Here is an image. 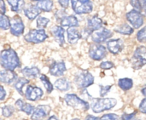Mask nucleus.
Here are the masks:
<instances>
[{"label":"nucleus","mask_w":146,"mask_h":120,"mask_svg":"<svg viewBox=\"0 0 146 120\" xmlns=\"http://www.w3.org/2000/svg\"><path fill=\"white\" fill-rule=\"evenodd\" d=\"M0 63L3 68L7 70H15L21 67L20 59L13 49L2 50L0 55Z\"/></svg>","instance_id":"1"},{"label":"nucleus","mask_w":146,"mask_h":120,"mask_svg":"<svg viewBox=\"0 0 146 120\" xmlns=\"http://www.w3.org/2000/svg\"><path fill=\"white\" fill-rule=\"evenodd\" d=\"M117 104V101L114 98H96L92 99L91 108L93 113H100L112 109Z\"/></svg>","instance_id":"2"},{"label":"nucleus","mask_w":146,"mask_h":120,"mask_svg":"<svg viewBox=\"0 0 146 120\" xmlns=\"http://www.w3.org/2000/svg\"><path fill=\"white\" fill-rule=\"evenodd\" d=\"M64 101L68 106L77 110H81L85 112L90 108V105L86 101L83 100L74 94H67L64 97Z\"/></svg>","instance_id":"3"},{"label":"nucleus","mask_w":146,"mask_h":120,"mask_svg":"<svg viewBox=\"0 0 146 120\" xmlns=\"http://www.w3.org/2000/svg\"><path fill=\"white\" fill-rule=\"evenodd\" d=\"M74 83L79 89H86L94 83V77L87 71H80L74 77Z\"/></svg>","instance_id":"4"},{"label":"nucleus","mask_w":146,"mask_h":120,"mask_svg":"<svg viewBox=\"0 0 146 120\" xmlns=\"http://www.w3.org/2000/svg\"><path fill=\"white\" fill-rule=\"evenodd\" d=\"M71 3L73 10L77 15L89 14L93 9L91 0H71Z\"/></svg>","instance_id":"5"},{"label":"nucleus","mask_w":146,"mask_h":120,"mask_svg":"<svg viewBox=\"0 0 146 120\" xmlns=\"http://www.w3.org/2000/svg\"><path fill=\"white\" fill-rule=\"evenodd\" d=\"M24 38L28 43L39 44L48 38V35L44 29H32L25 35Z\"/></svg>","instance_id":"6"},{"label":"nucleus","mask_w":146,"mask_h":120,"mask_svg":"<svg viewBox=\"0 0 146 120\" xmlns=\"http://www.w3.org/2000/svg\"><path fill=\"white\" fill-rule=\"evenodd\" d=\"M88 54L93 61H102L107 55V49L101 44L95 43L90 46Z\"/></svg>","instance_id":"7"},{"label":"nucleus","mask_w":146,"mask_h":120,"mask_svg":"<svg viewBox=\"0 0 146 120\" xmlns=\"http://www.w3.org/2000/svg\"><path fill=\"white\" fill-rule=\"evenodd\" d=\"M126 17L130 25L135 29H139L144 24V15L141 14V11H139L137 9H133L129 11L127 14Z\"/></svg>","instance_id":"8"},{"label":"nucleus","mask_w":146,"mask_h":120,"mask_svg":"<svg viewBox=\"0 0 146 120\" xmlns=\"http://www.w3.org/2000/svg\"><path fill=\"white\" fill-rule=\"evenodd\" d=\"M91 35H92V41L96 44L104 43V42L107 41L108 39H110L113 36L112 32L110 30H109L105 27H103V26L96 31H93Z\"/></svg>","instance_id":"9"},{"label":"nucleus","mask_w":146,"mask_h":120,"mask_svg":"<svg viewBox=\"0 0 146 120\" xmlns=\"http://www.w3.org/2000/svg\"><path fill=\"white\" fill-rule=\"evenodd\" d=\"M9 29H10L11 34H13L14 36L19 37L23 34L25 26H24V23H23L21 16L15 15L12 18V20H10V28Z\"/></svg>","instance_id":"10"},{"label":"nucleus","mask_w":146,"mask_h":120,"mask_svg":"<svg viewBox=\"0 0 146 120\" xmlns=\"http://www.w3.org/2000/svg\"><path fill=\"white\" fill-rule=\"evenodd\" d=\"M43 95H44L43 90L40 88L33 85H28L25 92V96L27 100L31 102H35L41 99L43 97Z\"/></svg>","instance_id":"11"},{"label":"nucleus","mask_w":146,"mask_h":120,"mask_svg":"<svg viewBox=\"0 0 146 120\" xmlns=\"http://www.w3.org/2000/svg\"><path fill=\"white\" fill-rule=\"evenodd\" d=\"M51 109L50 106L47 105H39L33 111L31 119L32 120H44L50 114Z\"/></svg>","instance_id":"12"},{"label":"nucleus","mask_w":146,"mask_h":120,"mask_svg":"<svg viewBox=\"0 0 146 120\" xmlns=\"http://www.w3.org/2000/svg\"><path fill=\"white\" fill-rule=\"evenodd\" d=\"M66 65L64 61H54L50 64L49 67V73L50 75L55 76V77H60L64 74L66 72Z\"/></svg>","instance_id":"13"},{"label":"nucleus","mask_w":146,"mask_h":120,"mask_svg":"<svg viewBox=\"0 0 146 120\" xmlns=\"http://www.w3.org/2000/svg\"><path fill=\"white\" fill-rule=\"evenodd\" d=\"M107 48L113 55H118L124 49V43L121 39H111L107 42Z\"/></svg>","instance_id":"14"},{"label":"nucleus","mask_w":146,"mask_h":120,"mask_svg":"<svg viewBox=\"0 0 146 120\" xmlns=\"http://www.w3.org/2000/svg\"><path fill=\"white\" fill-rule=\"evenodd\" d=\"M17 74L13 70L3 69L0 72V80L4 84H10L15 81Z\"/></svg>","instance_id":"15"},{"label":"nucleus","mask_w":146,"mask_h":120,"mask_svg":"<svg viewBox=\"0 0 146 120\" xmlns=\"http://www.w3.org/2000/svg\"><path fill=\"white\" fill-rule=\"evenodd\" d=\"M23 11H24L26 17H27V19H29L30 20H33L38 16L41 10L38 9V7L37 5L29 3L24 7Z\"/></svg>","instance_id":"16"},{"label":"nucleus","mask_w":146,"mask_h":120,"mask_svg":"<svg viewBox=\"0 0 146 120\" xmlns=\"http://www.w3.org/2000/svg\"><path fill=\"white\" fill-rule=\"evenodd\" d=\"M15 107L19 110V111H21L23 113H25L27 115H32L33 111L35 110L36 107H34V106H33L32 104L30 103H27V102H24L22 100L19 99L16 101L15 104Z\"/></svg>","instance_id":"17"},{"label":"nucleus","mask_w":146,"mask_h":120,"mask_svg":"<svg viewBox=\"0 0 146 120\" xmlns=\"http://www.w3.org/2000/svg\"><path fill=\"white\" fill-rule=\"evenodd\" d=\"M51 33L56 39V41L58 43L60 46H62L64 44V29L61 26H56L51 28Z\"/></svg>","instance_id":"18"},{"label":"nucleus","mask_w":146,"mask_h":120,"mask_svg":"<svg viewBox=\"0 0 146 120\" xmlns=\"http://www.w3.org/2000/svg\"><path fill=\"white\" fill-rule=\"evenodd\" d=\"M21 73L24 75L25 78L29 79H34L37 78L38 76H40V71L36 67H26L21 70Z\"/></svg>","instance_id":"19"},{"label":"nucleus","mask_w":146,"mask_h":120,"mask_svg":"<svg viewBox=\"0 0 146 120\" xmlns=\"http://www.w3.org/2000/svg\"><path fill=\"white\" fill-rule=\"evenodd\" d=\"M60 24L62 26L76 27L79 26V20L75 15H65L60 20Z\"/></svg>","instance_id":"20"},{"label":"nucleus","mask_w":146,"mask_h":120,"mask_svg":"<svg viewBox=\"0 0 146 120\" xmlns=\"http://www.w3.org/2000/svg\"><path fill=\"white\" fill-rule=\"evenodd\" d=\"M67 36H68V42L72 44H76L79 41V39L82 38L79 30L75 27H68V29L67 30Z\"/></svg>","instance_id":"21"},{"label":"nucleus","mask_w":146,"mask_h":120,"mask_svg":"<svg viewBox=\"0 0 146 120\" xmlns=\"http://www.w3.org/2000/svg\"><path fill=\"white\" fill-rule=\"evenodd\" d=\"M102 26L103 20L97 15H94L87 20V28H89L92 32L101 28Z\"/></svg>","instance_id":"22"},{"label":"nucleus","mask_w":146,"mask_h":120,"mask_svg":"<svg viewBox=\"0 0 146 120\" xmlns=\"http://www.w3.org/2000/svg\"><path fill=\"white\" fill-rule=\"evenodd\" d=\"M54 86L59 91L64 92V91H68L70 89V83L67 78H60L55 82Z\"/></svg>","instance_id":"23"},{"label":"nucleus","mask_w":146,"mask_h":120,"mask_svg":"<svg viewBox=\"0 0 146 120\" xmlns=\"http://www.w3.org/2000/svg\"><path fill=\"white\" fill-rule=\"evenodd\" d=\"M146 65V59L143 56L133 55L132 58V67L134 70H139Z\"/></svg>","instance_id":"24"},{"label":"nucleus","mask_w":146,"mask_h":120,"mask_svg":"<svg viewBox=\"0 0 146 120\" xmlns=\"http://www.w3.org/2000/svg\"><path fill=\"white\" fill-rule=\"evenodd\" d=\"M115 31L120 34H123V35H131L133 33L134 28L133 26H131L128 24H121V26H117L115 28Z\"/></svg>","instance_id":"25"},{"label":"nucleus","mask_w":146,"mask_h":120,"mask_svg":"<svg viewBox=\"0 0 146 120\" xmlns=\"http://www.w3.org/2000/svg\"><path fill=\"white\" fill-rule=\"evenodd\" d=\"M37 6L41 11L50 12L53 9V1L52 0H40L37 3Z\"/></svg>","instance_id":"26"},{"label":"nucleus","mask_w":146,"mask_h":120,"mask_svg":"<svg viewBox=\"0 0 146 120\" xmlns=\"http://www.w3.org/2000/svg\"><path fill=\"white\" fill-rule=\"evenodd\" d=\"M28 83H29L28 79H27V78H25V77H24V78H19L15 81V84H14L15 89L17 90V92H18L21 96H24L23 88H24V86H26Z\"/></svg>","instance_id":"27"},{"label":"nucleus","mask_w":146,"mask_h":120,"mask_svg":"<svg viewBox=\"0 0 146 120\" xmlns=\"http://www.w3.org/2000/svg\"><path fill=\"white\" fill-rule=\"evenodd\" d=\"M118 85H119V87L122 90L127 91V90H131L133 88V81L132 78H121L118 81Z\"/></svg>","instance_id":"28"},{"label":"nucleus","mask_w":146,"mask_h":120,"mask_svg":"<svg viewBox=\"0 0 146 120\" xmlns=\"http://www.w3.org/2000/svg\"><path fill=\"white\" fill-rule=\"evenodd\" d=\"M9 4L11 7V10L14 12H19L24 9V1L23 0H7Z\"/></svg>","instance_id":"29"},{"label":"nucleus","mask_w":146,"mask_h":120,"mask_svg":"<svg viewBox=\"0 0 146 120\" xmlns=\"http://www.w3.org/2000/svg\"><path fill=\"white\" fill-rule=\"evenodd\" d=\"M39 79L42 82V84H44V88L46 89L47 93H51L54 90V85L51 84V82L50 81V79L48 78V77L44 74H40L39 76Z\"/></svg>","instance_id":"30"},{"label":"nucleus","mask_w":146,"mask_h":120,"mask_svg":"<svg viewBox=\"0 0 146 120\" xmlns=\"http://www.w3.org/2000/svg\"><path fill=\"white\" fill-rule=\"evenodd\" d=\"M0 27L3 30H7L10 28V20L8 16L4 14H1L0 15Z\"/></svg>","instance_id":"31"},{"label":"nucleus","mask_w":146,"mask_h":120,"mask_svg":"<svg viewBox=\"0 0 146 120\" xmlns=\"http://www.w3.org/2000/svg\"><path fill=\"white\" fill-rule=\"evenodd\" d=\"M15 113V108L13 106L7 105L2 107V115L5 118H9Z\"/></svg>","instance_id":"32"},{"label":"nucleus","mask_w":146,"mask_h":120,"mask_svg":"<svg viewBox=\"0 0 146 120\" xmlns=\"http://www.w3.org/2000/svg\"><path fill=\"white\" fill-rule=\"evenodd\" d=\"M49 22H50V20L48 18L39 16L37 19V27L38 29H44L47 26V25L49 24Z\"/></svg>","instance_id":"33"},{"label":"nucleus","mask_w":146,"mask_h":120,"mask_svg":"<svg viewBox=\"0 0 146 120\" xmlns=\"http://www.w3.org/2000/svg\"><path fill=\"white\" fill-rule=\"evenodd\" d=\"M137 39L140 43H146V26L138 32Z\"/></svg>","instance_id":"34"},{"label":"nucleus","mask_w":146,"mask_h":120,"mask_svg":"<svg viewBox=\"0 0 146 120\" xmlns=\"http://www.w3.org/2000/svg\"><path fill=\"white\" fill-rule=\"evenodd\" d=\"M130 4L133 7L134 9H137L139 11H141L143 9V4L141 3V0H130Z\"/></svg>","instance_id":"35"},{"label":"nucleus","mask_w":146,"mask_h":120,"mask_svg":"<svg viewBox=\"0 0 146 120\" xmlns=\"http://www.w3.org/2000/svg\"><path fill=\"white\" fill-rule=\"evenodd\" d=\"M114 63L110 61H103L101 62L100 64V68L103 69V70H110L111 68L114 67Z\"/></svg>","instance_id":"36"},{"label":"nucleus","mask_w":146,"mask_h":120,"mask_svg":"<svg viewBox=\"0 0 146 120\" xmlns=\"http://www.w3.org/2000/svg\"><path fill=\"white\" fill-rule=\"evenodd\" d=\"M98 120H119V117L117 114L109 113V114H104V116L99 118Z\"/></svg>","instance_id":"37"},{"label":"nucleus","mask_w":146,"mask_h":120,"mask_svg":"<svg viewBox=\"0 0 146 120\" xmlns=\"http://www.w3.org/2000/svg\"><path fill=\"white\" fill-rule=\"evenodd\" d=\"M146 54V47L145 46H139L135 49V52L133 54V55L136 56H143L144 55Z\"/></svg>","instance_id":"38"},{"label":"nucleus","mask_w":146,"mask_h":120,"mask_svg":"<svg viewBox=\"0 0 146 120\" xmlns=\"http://www.w3.org/2000/svg\"><path fill=\"white\" fill-rule=\"evenodd\" d=\"M112 86L111 85H108V86H100V96L102 97H104V96H106L111 90Z\"/></svg>","instance_id":"39"},{"label":"nucleus","mask_w":146,"mask_h":120,"mask_svg":"<svg viewBox=\"0 0 146 120\" xmlns=\"http://www.w3.org/2000/svg\"><path fill=\"white\" fill-rule=\"evenodd\" d=\"M136 114H137V112H133L132 113H124L121 116V118L120 120H130L131 119H133V117H135Z\"/></svg>","instance_id":"40"},{"label":"nucleus","mask_w":146,"mask_h":120,"mask_svg":"<svg viewBox=\"0 0 146 120\" xmlns=\"http://www.w3.org/2000/svg\"><path fill=\"white\" fill-rule=\"evenodd\" d=\"M139 111L142 113H145L146 114V97L145 99L142 100L140 105H139Z\"/></svg>","instance_id":"41"},{"label":"nucleus","mask_w":146,"mask_h":120,"mask_svg":"<svg viewBox=\"0 0 146 120\" xmlns=\"http://www.w3.org/2000/svg\"><path fill=\"white\" fill-rule=\"evenodd\" d=\"M71 0H58V3H59V4L61 5L62 8L67 9V8H68V5H69V2Z\"/></svg>","instance_id":"42"},{"label":"nucleus","mask_w":146,"mask_h":120,"mask_svg":"<svg viewBox=\"0 0 146 120\" xmlns=\"http://www.w3.org/2000/svg\"><path fill=\"white\" fill-rule=\"evenodd\" d=\"M0 101H3L4 98L6 97V91L3 86H0Z\"/></svg>","instance_id":"43"},{"label":"nucleus","mask_w":146,"mask_h":120,"mask_svg":"<svg viewBox=\"0 0 146 120\" xmlns=\"http://www.w3.org/2000/svg\"><path fill=\"white\" fill-rule=\"evenodd\" d=\"M0 9H1V14H5L6 7H5L4 1L3 0H0Z\"/></svg>","instance_id":"44"},{"label":"nucleus","mask_w":146,"mask_h":120,"mask_svg":"<svg viewBox=\"0 0 146 120\" xmlns=\"http://www.w3.org/2000/svg\"><path fill=\"white\" fill-rule=\"evenodd\" d=\"M98 119L99 118L95 117V116H92V115H87L85 120H98Z\"/></svg>","instance_id":"45"},{"label":"nucleus","mask_w":146,"mask_h":120,"mask_svg":"<svg viewBox=\"0 0 146 120\" xmlns=\"http://www.w3.org/2000/svg\"><path fill=\"white\" fill-rule=\"evenodd\" d=\"M141 93L144 95V96H145L146 97V86H145V87H143V88H142V90H141Z\"/></svg>","instance_id":"46"},{"label":"nucleus","mask_w":146,"mask_h":120,"mask_svg":"<svg viewBox=\"0 0 146 120\" xmlns=\"http://www.w3.org/2000/svg\"><path fill=\"white\" fill-rule=\"evenodd\" d=\"M47 120H59V119H58L55 115H53V116H50V118H49Z\"/></svg>","instance_id":"47"},{"label":"nucleus","mask_w":146,"mask_h":120,"mask_svg":"<svg viewBox=\"0 0 146 120\" xmlns=\"http://www.w3.org/2000/svg\"><path fill=\"white\" fill-rule=\"evenodd\" d=\"M143 9H144V11L146 13V3H143Z\"/></svg>","instance_id":"48"},{"label":"nucleus","mask_w":146,"mask_h":120,"mask_svg":"<svg viewBox=\"0 0 146 120\" xmlns=\"http://www.w3.org/2000/svg\"><path fill=\"white\" fill-rule=\"evenodd\" d=\"M130 120H140V119H138V118H136V116H135V117H133V119H131Z\"/></svg>","instance_id":"49"},{"label":"nucleus","mask_w":146,"mask_h":120,"mask_svg":"<svg viewBox=\"0 0 146 120\" xmlns=\"http://www.w3.org/2000/svg\"><path fill=\"white\" fill-rule=\"evenodd\" d=\"M32 2H38V1H40V0H31Z\"/></svg>","instance_id":"50"},{"label":"nucleus","mask_w":146,"mask_h":120,"mask_svg":"<svg viewBox=\"0 0 146 120\" xmlns=\"http://www.w3.org/2000/svg\"><path fill=\"white\" fill-rule=\"evenodd\" d=\"M141 2H142L143 3H146V0H141Z\"/></svg>","instance_id":"51"},{"label":"nucleus","mask_w":146,"mask_h":120,"mask_svg":"<svg viewBox=\"0 0 146 120\" xmlns=\"http://www.w3.org/2000/svg\"><path fill=\"white\" fill-rule=\"evenodd\" d=\"M71 120H80V119H71Z\"/></svg>","instance_id":"52"}]
</instances>
